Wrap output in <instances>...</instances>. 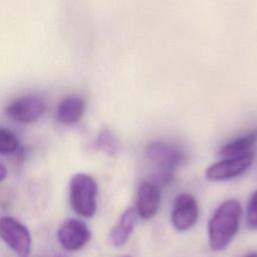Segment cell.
Wrapping results in <instances>:
<instances>
[{
  "instance_id": "obj_1",
  "label": "cell",
  "mask_w": 257,
  "mask_h": 257,
  "mask_svg": "<svg viewBox=\"0 0 257 257\" xmlns=\"http://www.w3.org/2000/svg\"><path fill=\"white\" fill-rule=\"evenodd\" d=\"M242 207L235 199H228L215 210L208 223L210 248L215 252L225 250L238 232Z\"/></svg>"
},
{
  "instance_id": "obj_2",
  "label": "cell",
  "mask_w": 257,
  "mask_h": 257,
  "mask_svg": "<svg viewBox=\"0 0 257 257\" xmlns=\"http://www.w3.org/2000/svg\"><path fill=\"white\" fill-rule=\"evenodd\" d=\"M97 185L89 175L75 174L69 182V202L72 210L82 216L91 217L96 211Z\"/></svg>"
},
{
  "instance_id": "obj_3",
  "label": "cell",
  "mask_w": 257,
  "mask_h": 257,
  "mask_svg": "<svg viewBox=\"0 0 257 257\" xmlns=\"http://www.w3.org/2000/svg\"><path fill=\"white\" fill-rule=\"evenodd\" d=\"M146 156L157 171L159 180L170 181L176 169L184 160L183 153L175 146L166 142H153L146 148Z\"/></svg>"
},
{
  "instance_id": "obj_4",
  "label": "cell",
  "mask_w": 257,
  "mask_h": 257,
  "mask_svg": "<svg viewBox=\"0 0 257 257\" xmlns=\"http://www.w3.org/2000/svg\"><path fill=\"white\" fill-rule=\"evenodd\" d=\"M0 235L18 257H29L31 236L22 223L13 217L3 216L0 221Z\"/></svg>"
},
{
  "instance_id": "obj_5",
  "label": "cell",
  "mask_w": 257,
  "mask_h": 257,
  "mask_svg": "<svg viewBox=\"0 0 257 257\" xmlns=\"http://www.w3.org/2000/svg\"><path fill=\"white\" fill-rule=\"evenodd\" d=\"M254 160V153L229 157L212 164L207 168L205 176L210 181H227L243 174L252 165Z\"/></svg>"
},
{
  "instance_id": "obj_6",
  "label": "cell",
  "mask_w": 257,
  "mask_h": 257,
  "mask_svg": "<svg viewBox=\"0 0 257 257\" xmlns=\"http://www.w3.org/2000/svg\"><path fill=\"white\" fill-rule=\"evenodd\" d=\"M44 101L35 95H24L11 101L6 107L7 115L21 123L36 121L44 112Z\"/></svg>"
},
{
  "instance_id": "obj_7",
  "label": "cell",
  "mask_w": 257,
  "mask_h": 257,
  "mask_svg": "<svg viewBox=\"0 0 257 257\" xmlns=\"http://www.w3.org/2000/svg\"><path fill=\"white\" fill-rule=\"evenodd\" d=\"M199 217V207L196 199L190 194L179 195L173 205L171 220L178 231H187L192 228Z\"/></svg>"
},
{
  "instance_id": "obj_8",
  "label": "cell",
  "mask_w": 257,
  "mask_h": 257,
  "mask_svg": "<svg viewBox=\"0 0 257 257\" xmlns=\"http://www.w3.org/2000/svg\"><path fill=\"white\" fill-rule=\"evenodd\" d=\"M91 238V232L87 225L80 220L70 219L64 222L57 231V239L60 245L68 251L81 249Z\"/></svg>"
},
{
  "instance_id": "obj_9",
  "label": "cell",
  "mask_w": 257,
  "mask_h": 257,
  "mask_svg": "<svg viewBox=\"0 0 257 257\" xmlns=\"http://www.w3.org/2000/svg\"><path fill=\"white\" fill-rule=\"evenodd\" d=\"M161 203L159 187L152 182L144 181L137 192V212L143 220L152 219L158 212Z\"/></svg>"
},
{
  "instance_id": "obj_10",
  "label": "cell",
  "mask_w": 257,
  "mask_h": 257,
  "mask_svg": "<svg viewBox=\"0 0 257 257\" xmlns=\"http://www.w3.org/2000/svg\"><path fill=\"white\" fill-rule=\"evenodd\" d=\"M137 209L128 208L120 216L115 226L111 229L109 240L115 247H120L126 243L137 223Z\"/></svg>"
},
{
  "instance_id": "obj_11",
  "label": "cell",
  "mask_w": 257,
  "mask_h": 257,
  "mask_svg": "<svg viewBox=\"0 0 257 257\" xmlns=\"http://www.w3.org/2000/svg\"><path fill=\"white\" fill-rule=\"evenodd\" d=\"M84 108L85 104L82 98L75 95L66 96L57 105L56 118L61 123L73 124L81 118Z\"/></svg>"
},
{
  "instance_id": "obj_12",
  "label": "cell",
  "mask_w": 257,
  "mask_h": 257,
  "mask_svg": "<svg viewBox=\"0 0 257 257\" xmlns=\"http://www.w3.org/2000/svg\"><path fill=\"white\" fill-rule=\"evenodd\" d=\"M257 143V130L239 137L220 148L219 154L223 157H237L252 152V147Z\"/></svg>"
},
{
  "instance_id": "obj_13",
  "label": "cell",
  "mask_w": 257,
  "mask_h": 257,
  "mask_svg": "<svg viewBox=\"0 0 257 257\" xmlns=\"http://www.w3.org/2000/svg\"><path fill=\"white\" fill-rule=\"evenodd\" d=\"M94 147L108 156H114L118 151L119 145L111 131L107 127H103L96 137Z\"/></svg>"
},
{
  "instance_id": "obj_14",
  "label": "cell",
  "mask_w": 257,
  "mask_h": 257,
  "mask_svg": "<svg viewBox=\"0 0 257 257\" xmlns=\"http://www.w3.org/2000/svg\"><path fill=\"white\" fill-rule=\"evenodd\" d=\"M19 149V141L16 136L7 128H0V153L11 154Z\"/></svg>"
},
{
  "instance_id": "obj_15",
  "label": "cell",
  "mask_w": 257,
  "mask_h": 257,
  "mask_svg": "<svg viewBox=\"0 0 257 257\" xmlns=\"http://www.w3.org/2000/svg\"><path fill=\"white\" fill-rule=\"evenodd\" d=\"M246 223L250 229H257V190L251 195L247 203Z\"/></svg>"
},
{
  "instance_id": "obj_16",
  "label": "cell",
  "mask_w": 257,
  "mask_h": 257,
  "mask_svg": "<svg viewBox=\"0 0 257 257\" xmlns=\"http://www.w3.org/2000/svg\"><path fill=\"white\" fill-rule=\"evenodd\" d=\"M7 175V169L4 164H0V181H3Z\"/></svg>"
},
{
  "instance_id": "obj_17",
  "label": "cell",
  "mask_w": 257,
  "mask_h": 257,
  "mask_svg": "<svg viewBox=\"0 0 257 257\" xmlns=\"http://www.w3.org/2000/svg\"><path fill=\"white\" fill-rule=\"evenodd\" d=\"M243 257H257V252H250V253L246 254Z\"/></svg>"
},
{
  "instance_id": "obj_18",
  "label": "cell",
  "mask_w": 257,
  "mask_h": 257,
  "mask_svg": "<svg viewBox=\"0 0 257 257\" xmlns=\"http://www.w3.org/2000/svg\"><path fill=\"white\" fill-rule=\"evenodd\" d=\"M120 257H132V256H128V255H124V256H120Z\"/></svg>"
}]
</instances>
